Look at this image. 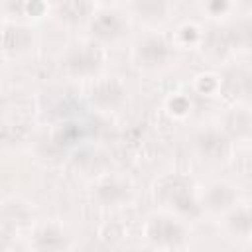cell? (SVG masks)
<instances>
[{"label": "cell", "mask_w": 252, "mask_h": 252, "mask_svg": "<svg viewBox=\"0 0 252 252\" xmlns=\"http://www.w3.org/2000/svg\"><path fill=\"white\" fill-rule=\"evenodd\" d=\"M203 6L211 16H224L230 10V0H205Z\"/></svg>", "instance_id": "19"}, {"label": "cell", "mask_w": 252, "mask_h": 252, "mask_svg": "<svg viewBox=\"0 0 252 252\" xmlns=\"http://www.w3.org/2000/svg\"><path fill=\"white\" fill-rule=\"evenodd\" d=\"M94 199L102 207H118L130 199V185L118 177H106L94 187Z\"/></svg>", "instance_id": "12"}, {"label": "cell", "mask_w": 252, "mask_h": 252, "mask_svg": "<svg viewBox=\"0 0 252 252\" xmlns=\"http://www.w3.org/2000/svg\"><path fill=\"white\" fill-rule=\"evenodd\" d=\"M55 16L59 22L67 26H83L89 24L94 16L93 0H57Z\"/></svg>", "instance_id": "9"}, {"label": "cell", "mask_w": 252, "mask_h": 252, "mask_svg": "<svg viewBox=\"0 0 252 252\" xmlns=\"http://www.w3.org/2000/svg\"><path fill=\"white\" fill-rule=\"evenodd\" d=\"M232 144L234 140L222 128H203L193 138L195 152L211 163L226 161L232 154Z\"/></svg>", "instance_id": "4"}, {"label": "cell", "mask_w": 252, "mask_h": 252, "mask_svg": "<svg viewBox=\"0 0 252 252\" xmlns=\"http://www.w3.org/2000/svg\"><path fill=\"white\" fill-rule=\"evenodd\" d=\"M126 30H128V24L124 16L118 10H110V8L94 12V16L89 22V32L93 39L100 43H112L120 39L126 33Z\"/></svg>", "instance_id": "6"}, {"label": "cell", "mask_w": 252, "mask_h": 252, "mask_svg": "<svg viewBox=\"0 0 252 252\" xmlns=\"http://www.w3.org/2000/svg\"><path fill=\"white\" fill-rule=\"evenodd\" d=\"M130 10L146 24H161L169 14V0H130Z\"/></svg>", "instance_id": "15"}, {"label": "cell", "mask_w": 252, "mask_h": 252, "mask_svg": "<svg viewBox=\"0 0 252 252\" xmlns=\"http://www.w3.org/2000/svg\"><path fill=\"white\" fill-rule=\"evenodd\" d=\"M232 49H242L250 51L252 49V18H240L226 26Z\"/></svg>", "instance_id": "18"}, {"label": "cell", "mask_w": 252, "mask_h": 252, "mask_svg": "<svg viewBox=\"0 0 252 252\" xmlns=\"http://www.w3.org/2000/svg\"><path fill=\"white\" fill-rule=\"evenodd\" d=\"M30 209L20 203V201H4L2 205V222H0V232L6 238V234L16 232L18 228L26 226L30 222Z\"/></svg>", "instance_id": "14"}, {"label": "cell", "mask_w": 252, "mask_h": 252, "mask_svg": "<svg viewBox=\"0 0 252 252\" xmlns=\"http://www.w3.org/2000/svg\"><path fill=\"white\" fill-rule=\"evenodd\" d=\"M33 45V32L32 28L16 22H8L2 30V47L6 55H22L30 51Z\"/></svg>", "instance_id": "10"}, {"label": "cell", "mask_w": 252, "mask_h": 252, "mask_svg": "<svg viewBox=\"0 0 252 252\" xmlns=\"http://www.w3.org/2000/svg\"><path fill=\"white\" fill-rule=\"evenodd\" d=\"M222 130L232 140L252 138V114L244 106H232L222 116Z\"/></svg>", "instance_id": "13"}, {"label": "cell", "mask_w": 252, "mask_h": 252, "mask_svg": "<svg viewBox=\"0 0 252 252\" xmlns=\"http://www.w3.org/2000/svg\"><path fill=\"white\" fill-rule=\"evenodd\" d=\"M224 228L236 238L250 236L252 234V207L236 203L230 211L224 213Z\"/></svg>", "instance_id": "16"}, {"label": "cell", "mask_w": 252, "mask_h": 252, "mask_svg": "<svg viewBox=\"0 0 252 252\" xmlns=\"http://www.w3.org/2000/svg\"><path fill=\"white\" fill-rule=\"evenodd\" d=\"M126 100V87L118 79H98L89 91V102L98 110H116Z\"/></svg>", "instance_id": "7"}, {"label": "cell", "mask_w": 252, "mask_h": 252, "mask_svg": "<svg viewBox=\"0 0 252 252\" xmlns=\"http://www.w3.org/2000/svg\"><path fill=\"white\" fill-rule=\"evenodd\" d=\"M144 234L150 244L158 248H179L187 240V230L181 220H177L173 215L158 213L152 215L146 220Z\"/></svg>", "instance_id": "3"}, {"label": "cell", "mask_w": 252, "mask_h": 252, "mask_svg": "<svg viewBox=\"0 0 252 252\" xmlns=\"http://www.w3.org/2000/svg\"><path fill=\"white\" fill-rule=\"evenodd\" d=\"M32 246L37 252H59V250H67L71 246V242L61 226L49 222V224H41L33 230Z\"/></svg>", "instance_id": "11"}, {"label": "cell", "mask_w": 252, "mask_h": 252, "mask_svg": "<svg viewBox=\"0 0 252 252\" xmlns=\"http://www.w3.org/2000/svg\"><path fill=\"white\" fill-rule=\"evenodd\" d=\"M156 199L169 211L195 219L203 213L201 197L195 193L193 181L183 173H167L156 183Z\"/></svg>", "instance_id": "1"}, {"label": "cell", "mask_w": 252, "mask_h": 252, "mask_svg": "<svg viewBox=\"0 0 252 252\" xmlns=\"http://www.w3.org/2000/svg\"><path fill=\"white\" fill-rule=\"evenodd\" d=\"M203 51L213 59H226L232 51V43L226 28H211L205 35H201Z\"/></svg>", "instance_id": "17"}, {"label": "cell", "mask_w": 252, "mask_h": 252, "mask_svg": "<svg viewBox=\"0 0 252 252\" xmlns=\"http://www.w3.org/2000/svg\"><path fill=\"white\" fill-rule=\"evenodd\" d=\"M236 203H238L236 189L228 181H213V183H209L205 187V191L201 195L203 209L209 211V213H217V215H220V213L224 215Z\"/></svg>", "instance_id": "8"}, {"label": "cell", "mask_w": 252, "mask_h": 252, "mask_svg": "<svg viewBox=\"0 0 252 252\" xmlns=\"http://www.w3.org/2000/svg\"><path fill=\"white\" fill-rule=\"evenodd\" d=\"M102 63H104V51L96 43H75L63 53L61 59L65 73L75 79H91L98 75Z\"/></svg>", "instance_id": "2"}, {"label": "cell", "mask_w": 252, "mask_h": 252, "mask_svg": "<svg viewBox=\"0 0 252 252\" xmlns=\"http://www.w3.org/2000/svg\"><path fill=\"white\" fill-rule=\"evenodd\" d=\"M171 55H173L171 43L161 35H146L134 47V59H136L138 67L148 69V71L165 67L169 63Z\"/></svg>", "instance_id": "5"}, {"label": "cell", "mask_w": 252, "mask_h": 252, "mask_svg": "<svg viewBox=\"0 0 252 252\" xmlns=\"http://www.w3.org/2000/svg\"><path fill=\"white\" fill-rule=\"evenodd\" d=\"M179 35L183 37V41L187 43V41H199L201 39V33H199V30L195 28V26H189V24H185L183 28H179Z\"/></svg>", "instance_id": "20"}]
</instances>
